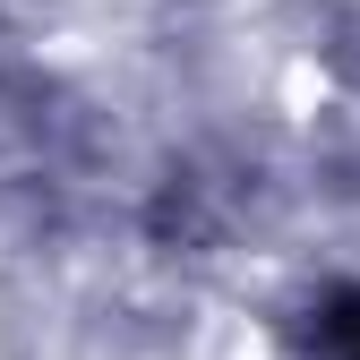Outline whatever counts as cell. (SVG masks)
Here are the masks:
<instances>
[{
    "mask_svg": "<svg viewBox=\"0 0 360 360\" xmlns=\"http://www.w3.org/2000/svg\"><path fill=\"white\" fill-rule=\"evenodd\" d=\"M326 343L343 360H360V300H335V318H326Z\"/></svg>",
    "mask_w": 360,
    "mask_h": 360,
    "instance_id": "obj_1",
    "label": "cell"
}]
</instances>
